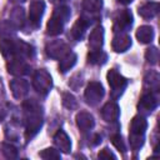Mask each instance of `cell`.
Instances as JSON below:
<instances>
[{"mask_svg":"<svg viewBox=\"0 0 160 160\" xmlns=\"http://www.w3.org/2000/svg\"><path fill=\"white\" fill-rule=\"evenodd\" d=\"M106 78H108V82H109L110 89H111V96L115 98V99L119 98V96L122 94L124 89L126 88L128 80H126L121 74H119L115 69L109 70Z\"/></svg>","mask_w":160,"mask_h":160,"instance_id":"obj_6","label":"cell"},{"mask_svg":"<svg viewBox=\"0 0 160 160\" xmlns=\"http://www.w3.org/2000/svg\"><path fill=\"white\" fill-rule=\"evenodd\" d=\"M132 25V14L130 10H122L116 14L114 20V31L115 32H122L126 31Z\"/></svg>","mask_w":160,"mask_h":160,"instance_id":"obj_8","label":"cell"},{"mask_svg":"<svg viewBox=\"0 0 160 160\" xmlns=\"http://www.w3.org/2000/svg\"><path fill=\"white\" fill-rule=\"evenodd\" d=\"M156 106H158V98L152 92L144 94L138 104V109L142 114H150L152 110H155Z\"/></svg>","mask_w":160,"mask_h":160,"instance_id":"obj_12","label":"cell"},{"mask_svg":"<svg viewBox=\"0 0 160 160\" xmlns=\"http://www.w3.org/2000/svg\"><path fill=\"white\" fill-rule=\"evenodd\" d=\"M30 70V66L24 61V59L14 58L8 62V71L14 76H22L26 75Z\"/></svg>","mask_w":160,"mask_h":160,"instance_id":"obj_11","label":"cell"},{"mask_svg":"<svg viewBox=\"0 0 160 160\" xmlns=\"http://www.w3.org/2000/svg\"><path fill=\"white\" fill-rule=\"evenodd\" d=\"M75 120H76L78 128L81 131H84V132L91 130L94 128V125H95V120H94L92 115L90 112H88V111H80V112H78Z\"/></svg>","mask_w":160,"mask_h":160,"instance_id":"obj_17","label":"cell"},{"mask_svg":"<svg viewBox=\"0 0 160 160\" xmlns=\"http://www.w3.org/2000/svg\"><path fill=\"white\" fill-rule=\"evenodd\" d=\"M98 158H99V159H116V156H115L108 148H104V149L98 154Z\"/></svg>","mask_w":160,"mask_h":160,"instance_id":"obj_33","label":"cell"},{"mask_svg":"<svg viewBox=\"0 0 160 160\" xmlns=\"http://www.w3.org/2000/svg\"><path fill=\"white\" fill-rule=\"evenodd\" d=\"M160 9L159 2H146L142 6L139 8V15L144 19H152L158 15Z\"/></svg>","mask_w":160,"mask_h":160,"instance_id":"obj_20","label":"cell"},{"mask_svg":"<svg viewBox=\"0 0 160 160\" xmlns=\"http://www.w3.org/2000/svg\"><path fill=\"white\" fill-rule=\"evenodd\" d=\"M12 2H24V1H26V0H11Z\"/></svg>","mask_w":160,"mask_h":160,"instance_id":"obj_35","label":"cell"},{"mask_svg":"<svg viewBox=\"0 0 160 160\" xmlns=\"http://www.w3.org/2000/svg\"><path fill=\"white\" fill-rule=\"evenodd\" d=\"M132 0H118V2H120V4H124V5H128V4H130Z\"/></svg>","mask_w":160,"mask_h":160,"instance_id":"obj_34","label":"cell"},{"mask_svg":"<svg viewBox=\"0 0 160 160\" xmlns=\"http://www.w3.org/2000/svg\"><path fill=\"white\" fill-rule=\"evenodd\" d=\"M102 8V0H82V9L90 14H99Z\"/></svg>","mask_w":160,"mask_h":160,"instance_id":"obj_26","label":"cell"},{"mask_svg":"<svg viewBox=\"0 0 160 160\" xmlns=\"http://www.w3.org/2000/svg\"><path fill=\"white\" fill-rule=\"evenodd\" d=\"M45 11V2L42 0H35L29 9V21L34 28H38L41 22V18Z\"/></svg>","mask_w":160,"mask_h":160,"instance_id":"obj_9","label":"cell"},{"mask_svg":"<svg viewBox=\"0 0 160 160\" xmlns=\"http://www.w3.org/2000/svg\"><path fill=\"white\" fill-rule=\"evenodd\" d=\"M70 9L68 6H59L54 10L51 19L46 25V34L50 36H58L64 31L65 22L70 19Z\"/></svg>","mask_w":160,"mask_h":160,"instance_id":"obj_4","label":"cell"},{"mask_svg":"<svg viewBox=\"0 0 160 160\" xmlns=\"http://www.w3.org/2000/svg\"><path fill=\"white\" fill-rule=\"evenodd\" d=\"M10 90L15 99H22L29 92V82L24 79H14L10 82Z\"/></svg>","mask_w":160,"mask_h":160,"instance_id":"obj_16","label":"cell"},{"mask_svg":"<svg viewBox=\"0 0 160 160\" xmlns=\"http://www.w3.org/2000/svg\"><path fill=\"white\" fill-rule=\"evenodd\" d=\"M40 158H42L45 160H58V159H60V152L52 148H48L40 152Z\"/></svg>","mask_w":160,"mask_h":160,"instance_id":"obj_29","label":"cell"},{"mask_svg":"<svg viewBox=\"0 0 160 160\" xmlns=\"http://www.w3.org/2000/svg\"><path fill=\"white\" fill-rule=\"evenodd\" d=\"M62 104L66 106V108H69V109H74L75 106H76V100H75V98L71 95V94H64L62 95Z\"/></svg>","mask_w":160,"mask_h":160,"instance_id":"obj_32","label":"cell"},{"mask_svg":"<svg viewBox=\"0 0 160 160\" xmlns=\"http://www.w3.org/2000/svg\"><path fill=\"white\" fill-rule=\"evenodd\" d=\"M2 154L6 159H16L18 158L16 148L10 144H2Z\"/></svg>","mask_w":160,"mask_h":160,"instance_id":"obj_31","label":"cell"},{"mask_svg":"<svg viewBox=\"0 0 160 160\" xmlns=\"http://www.w3.org/2000/svg\"><path fill=\"white\" fill-rule=\"evenodd\" d=\"M112 50L116 52H124L131 46V38L125 32H116L111 42Z\"/></svg>","mask_w":160,"mask_h":160,"instance_id":"obj_14","label":"cell"},{"mask_svg":"<svg viewBox=\"0 0 160 160\" xmlns=\"http://www.w3.org/2000/svg\"><path fill=\"white\" fill-rule=\"evenodd\" d=\"M145 59L151 65L158 64V60H159V50H158V48L150 46L149 49H146V51H145Z\"/></svg>","mask_w":160,"mask_h":160,"instance_id":"obj_27","label":"cell"},{"mask_svg":"<svg viewBox=\"0 0 160 160\" xmlns=\"http://www.w3.org/2000/svg\"><path fill=\"white\" fill-rule=\"evenodd\" d=\"M32 86L40 95H46L52 88V79L50 74L44 69L36 70L32 78Z\"/></svg>","mask_w":160,"mask_h":160,"instance_id":"obj_5","label":"cell"},{"mask_svg":"<svg viewBox=\"0 0 160 160\" xmlns=\"http://www.w3.org/2000/svg\"><path fill=\"white\" fill-rule=\"evenodd\" d=\"M10 21L15 25L16 29L22 28L24 22H25V12L22 8H14L11 11V16H10Z\"/></svg>","mask_w":160,"mask_h":160,"instance_id":"obj_25","label":"cell"},{"mask_svg":"<svg viewBox=\"0 0 160 160\" xmlns=\"http://www.w3.org/2000/svg\"><path fill=\"white\" fill-rule=\"evenodd\" d=\"M24 109L26 111V130H25V138L28 140L32 139L39 130L42 126V115H41V108L31 101H26L24 104Z\"/></svg>","mask_w":160,"mask_h":160,"instance_id":"obj_2","label":"cell"},{"mask_svg":"<svg viewBox=\"0 0 160 160\" xmlns=\"http://www.w3.org/2000/svg\"><path fill=\"white\" fill-rule=\"evenodd\" d=\"M89 25H90V20L88 18H85V16H80L75 21V24L72 25V28L70 30L71 38L74 40H76V41L78 40H81L82 36L85 35V31H86V29H88Z\"/></svg>","mask_w":160,"mask_h":160,"instance_id":"obj_15","label":"cell"},{"mask_svg":"<svg viewBox=\"0 0 160 160\" xmlns=\"http://www.w3.org/2000/svg\"><path fill=\"white\" fill-rule=\"evenodd\" d=\"M0 51L5 58H31L34 55V49L31 45L12 39H2L0 41Z\"/></svg>","mask_w":160,"mask_h":160,"instance_id":"obj_1","label":"cell"},{"mask_svg":"<svg viewBox=\"0 0 160 160\" xmlns=\"http://www.w3.org/2000/svg\"><path fill=\"white\" fill-rule=\"evenodd\" d=\"M45 51H46L48 56H50L52 59H61L68 52H70V49H69L66 42L56 40V41L49 42L46 45V48H45Z\"/></svg>","mask_w":160,"mask_h":160,"instance_id":"obj_10","label":"cell"},{"mask_svg":"<svg viewBox=\"0 0 160 160\" xmlns=\"http://www.w3.org/2000/svg\"><path fill=\"white\" fill-rule=\"evenodd\" d=\"M145 82L150 84V90L156 91L159 89V74L156 71H150L145 76Z\"/></svg>","mask_w":160,"mask_h":160,"instance_id":"obj_28","label":"cell"},{"mask_svg":"<svg viewBox=\"0 0 160 160\" xmlns=\"http://www.w3.org/2000/svg\"><path fill=\"white\" fill-rule=\"evenodd\" d=\"M104 44V29L101 26H96L89 36V46L91 48V50H98L101 49Z\"/></svg>","mask_w":160,"mask_h":160,"instance_id":"obj_19","label":"cell"},{"mask_svg":"<svg viewBox=\"0 0 160 160\" xmlns=\"http://www.w3.org/2000/svg\"><path fill=\"white\" fill-rule=\"evenodd\" d=\"M76 54H74V52H68L65 56H62L61 59H60V64H59V70L64 74V72H66V71H69L75 64H76Z\"/></svg>","mask_w":160,"mask_h":160,"instance_id":"obj_22","label":"cell"},{"mask_svg":"<svg viewBox=\"0 0 160 160\" xmlns=\"http://www.w3.org/2000/svg\"><path fill=\"white\" fill-rule=\"evenodd\" d=\"M106 60H108V55H106L102 50H100V49H98V50H91V51L88 54V61H89L90 64H92V65H101V64H104Z\"/></svg>","mask_w":160,"mask_h":160,"instance_id":"obj_24","label":"cell"},{"mask_svg":"<svg viewBox=\"0 0 160 160\" xmlns=\"http://www.w3.org/2000/svg\"><path fill=\"white\" fill-rule=\"evenodd\" d=\"M120 115V108L116 102H106L101 109V118L106 122H115L119 119Z\"/></svg>","mask_w":160,"mask_h":160,"instance_id":"obj_13","label":"cell"},{"mask_svg":"<svg viewBox=\"0 0 160 160\" xmlns=\"http://www.w3.org/2000/svg\"><path fill=\"white\" fill-rule=\"evenodd\" d=\"M54 144L64 154H69L71 150V140L64 130H59L54 135Z\"/></svg>","mask_w":160,"mask_h":160,"instance_id":"obj_18","label":"cell"},{"mask_svg":"<svg viewBox=\"0 0 160 160\" xmlns=\"http://www.w3.org/2000/svg\"><path fill=\"white\" fill-rule=\"evenodd\" d=\"M105 91H104V88L102 85L99 82V81H90L85 89V100L89 105L91 106H95L100 102V100L102 99Z\"/></svg>","mask_w":160,"mask_h":160,"instance_id":"obj_7","label":"cell"},{"mask_svg":"<svg viewBox=\"0 0 160 160\" xmlns=\"http://www.w3.org/2000/svg\"><path fill=\"white\" fill-rule=\"evenodd\" d=\"M110 140H111L112 145H114L119 151H121V152H125V151H126L125 142H124V140H122V138H121L120 134H114V135H111Z\"/></svg>","mask_w":160,"mask_h":160,"instance_id":"obj_30","label":"cell"},{"mask_svg":"<svg viewBox=\"0 0 160 160\" xmlns=\"http://www.w3.org/2000/svg\"><path fill=\"white\" fill-rule=\"evenodd\" d=\"M16 28L10 20H2L0 21V36L2 39H11L15 35Z\"/></svg>","mask_w":160,"mask_h":160,"instance_id":"obj_23","label":"cell"},{"mask_svg":"<svg viewBox=\"0 0 160 160\" xmlns=\"http://www.w3.org/2000/svg\"><path fill=\"white\" fill-rule=\"evenodd\" d=\"M136 39L141 44H149L154 39V29L149 25H142L136 30Z\"/></svg>","mask_w":160,"mask_h":160,"instance_id":"obj_21","label":"cell"},{"mask_svg":"<svg viewBox=\"0 0 160 160\" xmlns=\"http://www.w3.org/2000/svg\"><path fill=\"white\" fill-rule=\"evenodd\" d=\"M148 128V121L142 115H136L132 118L130 122V132H129V141L132 150L138 151L145 140V131Z\"/></svg>","mask_w":160,"mask_h":160,"instance_id":"obj_3","label":"cell"}]
</instances>
